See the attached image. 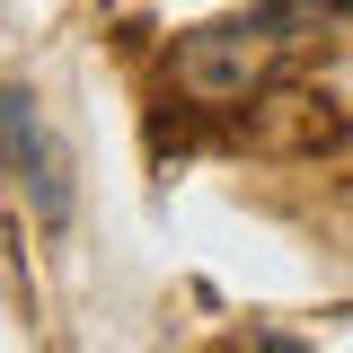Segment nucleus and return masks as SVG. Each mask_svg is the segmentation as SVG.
Here are the masks:
<instances>
[{
  "instance_id": "obj_2",
  "label": "nucleus",
  "mask_w": 353,
  "mask_h": 353,
  "mask_svg": "<svg viewBox=\"0 0 353 353\" xmlns=\"http://www.w3.org/2000/svg\"><path fill=\"white\" fill-rule=\"evenodd\" d=\"M0 176L27 194V212L44 230L71 221V150H62L53 115L36 106V88H0Z\"/></svg>"
},
{
  "instance_id": "obj_1",
  "label": "nucleus",
  "mask_w": 353,
  "mask_h": 353,
  "mask_svg": "<svg viewBox=\"0 0 353 353\" xmlns=\"http://www.w3.org/2000/svg\"><path fill=\"white\" fill-rule=\"evenodd\" d=\"M309 0H265L256 18H221V27H194V36L176 44V88L185 97H203V106H248L274 71H283V53H292V18H301Z\"/></svg>"
}]
</instances>
